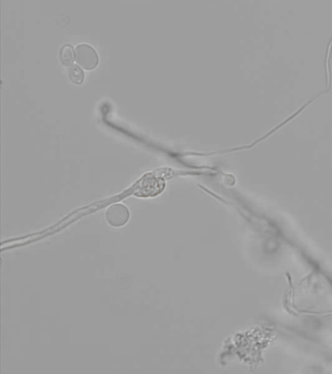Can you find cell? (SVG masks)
<instances>
[{
    "instance_id": "cell-1",
    "label": "cell",
    "mask_w": 332,
    "mask_h": 374,
    "mask_svg": "<svg viewBox=\"0 0 332 374\" xmlns=\"http://www.w3.org/2000/svg\"><path fill=\"white\" fill-rule=\"evenodd\" d=\"M76 63L86 70H92L99 64V57L93 47L81 44L75 49Z\"/></svg>"
},
{
    "instance_id": "cell-2",
    "label": "cell",
    "mask_w": 332,
    "mask_h": 374,
    "mask_svg": "<svg viewBox=\"0 0 332 374\" xmlns=\"http://www.w3.org/2000/svg\"><path fill=\"white\" fill-rule=\"evenodd\" d=\"M129 220V211L123 205H113L110 206L107 212V222L114 226H123Z\"/></svg>"
},
{
    "instance_id": "cell-3",
    "label": "cell",
    "mask_w": 332,
    "mask_h": 374,
    "mask_svg": "<svg viewBox=\"0 0 332 374\" xmlns=\"http://www.w3.org/2000/svg\"><path fill=\"white\" fill-rule=\"evenodd\" d=\"M68 76L75 84H81L84 81V71L78 65H71L68 68Z\"/></svg>"
},
{
    "instance_id": "cell-4",
    "label": "cell",
    "mask_w": 332,
    "mask_h": 374,
    "mask_svg": "<svg viewBox=\"0 0 332 374\" xmlns=\"http://www.w3.org/2000/svg\"><path fill=\"white\" fill-rule=\"evenodd\" d=\"M75 57V53L70 45H66L61 50V60L63 64L66 65H71Z\"/></svg>"
}]
</instances>
